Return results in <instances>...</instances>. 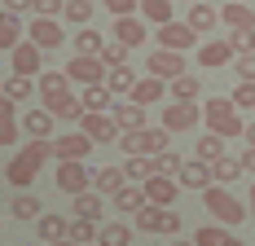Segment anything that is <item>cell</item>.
I'll list each match as a JSON object with an SVG mask.
<instances>
[{
	"label": "cell",
	"instance_id": "obj_1",
	"mask_svg": "<svg viewBox=\"0 0 255 246\" xmlns=\"http://www.w3.org/2000/svg\"><path fill=\"white\" fill-rule=\"evenodd\" d=\"M49 154H53V149H49V141H26V145L18 149V154H13V163L4 167V180H9V185H13L18 194H26V185H31L35 176H40V167L49 163Z\"/></svg>",
	"mask_w": 255,
	"mask_h": 246
},
{
	"label": "cell",
	"instance_id": "obj_2",
	"mask_svg": "<svg viewBox=\"0 0 255 246\" xmlns=\"http://www.w3.org/2000/svg\"><path fill=\"white\" fill-rule=\"evenodd\" d=\"M203 123L211 136H220V141H233V136H242L247 132V123H242V115H238V106H233L229 97H211L203 106Z\"/></svg>",
	"mask_w": 255,
	"mask_h": 246
},
{
	"label": "cell",
	"instance_id": "obj_3",
	"mask_svg": "<svg viewBox=\"0 0 255 246\" xmlns=\"http://www.w3.org/2000/svg\"><path fill=\"white\" fill-rule=\"evenodd\" d=\"M172 141V132L163 127H141V132H119V145H124L128 158H158Z\"/></svg>",
	"mask_w": 255,
	"mask_h": 246
},
{
	"label": "cell",
	"instance_id": "obj_4",
	"mask_svg": "<svg viewBox=\"0 0 255 246\" xmlns=\"http://www.w3.org/2000/svg\"><path fill=\"white\" fill-rule=\"evenodd\" d=\"M203 207L216 216V224H229V229H233V224H242L247 216H251V211H247V207H242V202H238L225 185H211V189H203Z\"/></svg>",
	"mask_w": 255,
	"mask_h": 246
},
{
	"label": "cell",
	"instance_id": "obj_5",
	"mask_svg": "<svg viewBox=\"0 0 255 246\" xmlns=\"http://www.w3.org/2000/svg\"><path fill=\"white\" fill-rule=\"evenodd\" d=\"M93 167L88 163H57V172H53V185L62 189V194H88V185H93Z\"/></svg>",
	"mask_w": 255,
	"mask_h": 246
},
{
	"label": "cell",
	"instance_id": "obj_6",
	"mask_svg": "<svg viewBox=\"0 0 255 246\" xmlns=\"http://www.w3.org/2000/svg\"><path fill=\"white\" fill-rule=\"evenodd\" d=\"M136 229L141 233H180V216L172 211V207H141L136 211Z\"/></svg>",
	"mask_w": 255,
	"mask_h": 246
},
{
	"label": "cell",
	"instance_id": "obj_7",
	"mask_svg": "<svg viewBox=\"0 0 255 246\" xmlns=\"http://www.w3.org/2000/svg\"><path fill=\"white\" fill-rule=\"evenodd\" d=\"M62 71H66V79H71V84H79V88L106 84V75H110V71L102 66V57H71V62H66Z\"/></svg>",
	"mask_w": 255,
	"mask_h": 246
},
{
	"label": "cell",
	"instance_id": "obj_8",
	"mask_svg": "<svg viewBox=\"0 0 255 246\" xmlns=\"http://www.w3.org/2000/svg\"><path fill=\"white\" fill-rule=\"evenodd\" d=\"M79 132H84L93 145H110V141L119 145V123L110 119V110H106V115H79Z\"/></svg>",
	"mask_w": 255,
	"mask_h": 246
},
{
	"label": "cell",
	"instance_id": "obj_9",
	"mask_svg": "<svg viewBox=\"0 0 255 246\" xmlns=\"http://www.w3.org/2000/svg\"><path fill=\"white\" fill-rule=\"evenodd\" d=\"M49 149H53V158H57V163H84V158H88V149H93V141H88L84 132H66V136H53Z\"/></svg>",
	"mask_w": 255,
	"mask_h": 246
},
{
	"label": "cell",
	"instance_id": "obj_10",
	"mask_svg": "<svg viewBox=\"0 0 255 246\" xmlns=\"http://www.w3.org/2000/svg\"><path fill=\"white\" fill-rule=\"evenodd\" d=\"M145 71H150L154 79H163V84H172V79H180V75H185V53L154 49V53H150V62H145Z\"/></svg>",
	"mask_w": 255,
	"mask_h": 246
},
{
	"label": "cell",
	"instance_id": "obj_11",
	"mask_svg": "<svg viewBox=\"0 0 255 246\" xmlns=\"http://www.w3.org/2000/svg\"><path fill=\"white\" fill-rule=\"evenodd\" d=\"M198 119H203V106H194V101H172V106H163V132H189Z\"/></svg>",
	"mask_w": 255,
	"mask_h": 246
},
{
	"label": "cell",
	"instance_id": "obj_12",
	"mask_svg": "<svg viewBox=\"0 0 255 246\" xmlns=\"http://www.w3.org/2000/svg\"><path fill=\"white\" fill-rule=\"evenodd\" d=\"M26 40L44 53V49H57V44L66 40V31H62V22H57V18H31V26H26Z\"/></svg>",
	"mask_w": 255,
	"mask_h": 246
},
{
	"label": "cell",
	"instance_id": "obj_13",
	"mask_svg": "<svg viewBox=\"0 0 255 246\" xmlns=\"http://www.w3.org/2000/svg\"><path fill=\"white\" fill-rule=\"evenodd\" d=\"M141 189H145V202H150V207H172V202H176V194H180L176 176H150Z\"/></svg>",
	"mask_w": 255,
	"mask_h": 246
},
{
	"label": "cell",
	"instance_id": "obj_14",
	"mask_svg": "<svg viewBox=\"0 0 255 246\" xmlns=\"http://www.w3.org/2000/svg\"><path fill=\"white\" fill-rule=\"evenodd\" d=\"M194 31H189V22H167V26H158V49H172V53H185V49H194Z\"/></svg>",
	"mask_w": 255,
	"mask_h": 246
},
{
	"label": "cell",
	"instance_id": "obj_15",
	"mask_svg": "<svg viewBox=\"0 0 255 246\" xmlns=\"http://www.w3.org/2000/svg\"><path fill=\"white\" fill-rule=\"evenodd\" d=\"M176 185H180V189H198V194H203V189H211V167L198 163V158H185L180 172H176Z\"/></svg>",
	"mask_w": 255,
	"mask_h": 246
},
{
	"label": "cell",
	"instance_id": "obj_16",
	"mask_svg": "<svg viewBox=\"0 0 255 246\" xmlns=\"http://www.w3.org/2000/svg\"><path fill=\"white\" fill-rule=\"evenodd\" d=\"M229 62H233L229 40H207V44H198V66H203V71H220V66H229Z\"/></svg>",
	"mask_w": 255,
	"mask_h": 246
},
{
	"label": "cell",
	"instance_id": "obj_17",
	"mask_svg": "<svg viewBox=\"0 0 255 246\" xmlns=\"http://www.w3.org/2000/svg\"><path fill=\"white\" fill-rule=\"evenodd\" d=\"M9 57H13V75H26V79H40V57H44V53L35 49L31 40H22V44H18V49L9 53Z\"/></svg>",
	"mask_w": 255,
	"mask_h": 246
},
{
	"label": "cell",
	"instance_id": "obj_18",
	"mask_svg": "<svg viewBox=\"0 0 255 246\" xmlns=\"http://www.w3.org/2000/svg\"><path fill=\"white\" fill-rule=\"evenodd\" d=\"M110 40H119L124 49H136V44H145V22L141 18H115Z\"/></svg>",
	"mask_w": 255,
	"mask_h": 246
},
{
	"label": "cell",
	"instance_id": "obj_19",
	"mask_svg": "<svg viewBox=\"0 0 255 246\" xmlns=\"http://www.w3.org/2000/svg\"><path fill=\"white\" fill-rule=\"evenodd\" d=\"M110 119L119 123V132H141V127H150V123H145V110L132 106V101H115V106H110Z\"/></svg>",
	"mask_w": 255,
	"mask_h": 246
},
{
	"label": "cell",
	"instance_id": "obj_20",
	"mask_svg": "<svg viewBox=\"0 0 255 246\" xmlns=\"http://www.w3.org/2000/svg\"><path fill=\"white\" fill-rule=\"evenodd\" d=\"M35 93L44 97V106L57 97H66L71 93V79H66V71H40V79H35Z\"/></svg>",
	"mask_w": 255,
	"mask_h": 246
},
{
	"label": "cell",
	"instance_id": "obj_21",
	"mask_svg": "<svg viewBox=\"0 0 255 246\" xmlns=\"http://www.w3.org/2000/svg\"><path fill=\"white\" fill-rule=\"evenodd\" d=\"M220 22L229 26V31H255V9L242 4V0H229V4L220 9Z\"/></svg>",
	"mask_w": 255,
	"mask_h": 246
},
{
	"label": "cell",
	"instance_id": "obj_22",
	"mask_svg": "<svg viewBox=\"0 0 255 246\" xmlns=\"http://www.w3.org/2000/svg\"><path fill=\"white\" fill-rule=\"evenodd\" d=\"M185 22H189L194 35H211L216 22H220V9H211L207 0H198V4H189V18H185Z\"/></svg>",
	"mask_w": 255,
	"mask_h": 246
},
{
	"label": "cell",
	"instance_id": "obj_23",
	"mask_svg": "<svg viewBox=\"0 0 255 246\" xmlns=\"http://www.w3.org/2000/svg\"><path fill=\"white\" fill-rule=\"evenodd\" d=\"M167 97V84H163V79H154V75H145V79H136V88H132V106H141V110H145V106H154V101H163Z\"/></svg>",
	"mask_w": 255,
	"mask_h": 246
},
{
	"label": "cell",
	"instance_id": "obj_24",
	"mask_svg": "<svg viewBox=\"0 0 255 246\" xmlns=\"http://www.w3.org/2000/svg\"><path fill=\"white\" fill-rule=\"evenodd\" d=\"M22 132L31 136V141H49V136H53V115L44 110V106L26 110V115H22Z\"/></svg>",
	"mask_w": 255,
	"mask_h": 246
},
{
	"label": "cell",
	"instance_id": "obj_25",
	"mask_svg": "<svg viewBox=\"0 0 255 246\" xmlns=\"http://www.w3.org/2000/svg\"><path fill=\"white\" fill-rule=\"evenodd\" d=\"M22 40H26L22 18H18V13H4V9H0V49H4V53H13L18 44H22Z\"/></svg>",
	"mask_w": 255,
	"mask_h": 246
},
{
	"label": "cell",
	"instance_id": "obj_26",
	"mask_svg": "<svg viewBox=\"0 0 255 246\" xmlns=\"http://www.w3.org/2000/svg\"><path fill=\"white\" fill-rule=\"evenodd\" d=\"M66 229H71V220H66V216H53V211L35 220V233H40V242H44V246L66 242Z\"/></svg>",
	"mask_w": 255,
	"mask_h": 246
},
{
	"label": "cell",
	"instance_id": "obj_27",
	"mask_svg": "<svg viewBox=\"0 0 255 246\" xmlns=\"http://www.w3.org/2000/svg\"><path fill=\"white\" fill-rule=\"evenodd\" d=\"M79 106H84V115H106V110L115 106V97H110V88H106V84H93V88H84V93H79Z\"/></svg>",
	"mask_w": 255,
	"mask_h": 246
},
{
	"label": "cell",
	"instance_id": "obj_28",
	"mask_svg": "<svg viewBox=\"0 0 255 246\" xmlns=\"http://www.w3.org/2000/svg\"><path fill=\"white\" fill-rule=\"evenodd\" d=\"M71 211H75V220H102L106 216V207H102V194H93V189H88V194H75L71 198Z\"/></svg>",
	"mask_w": 255,
	"mask_h": 246
},
{
	"label": "cell",
	"instance_id": "obj_29",
	"mask_svg": "<svg viewBox=\"0 0 255 246\" xmlns=\"http://www.w3.org/2000/svg\"><path fill=\"white\" fill-rule=\"evenodd\" d=\"M71 40H75V57H102V49H106V35H97L93 26H79Z\"/></svg>",
	"mask_w": 255,
	"mask_h": 246
},
{
	"label": "cell",
	"instance_id": "obj_30",
	"mask_svg": "<svg viewBox=\"0 0 255 246\" xmlns=\"http://www.w3.org/2000/svg\"><path fill=\"white\" fill-rule=\"evenodd\" d=\"M128 185V176H124V167H97V176H93V194H119Z\"/></svg>",
	"mask_w": 255,
	"mask_h": 246
},
{
	"label": "cell",
	"instance_id": "obj_31",
	"mask_svg": "<svg viewBox=\"0 0 255 246\" xmlns=\"http://www.w3.org/2000/svg\"><path fill=\"white\" fill-rule=\"evenodd\" d=\"M145 22H154V26H167V22H176L172 18V0H141V9H136Z\"/></svg>",
	"mask_w": 255,
	"mask_h": 246
},
{
	"label": "cell",
	"instance_id": "obj_32",
	"mask_svg": "<svg viewBox=\"0 0 255 246\" xmlns=\"http://www.w3.org/2000/svg\"><path fill=\"white\" fill-rule=\"evenodd\" d=\"M167 93H172V101H198V93H203V84H198V75H180V79H172L167 84Z\"/></svg>",
	"mask_w": 255,
	"mask_h": 246
},
{
	"label": "cell",
	"instance_id": "obj_33",
	"mask_svg": "<svg viewBox=\"0 0 255 246\" xmlns=\"http://www.w3.org/2000/svg\"><path fill=\"white\" fill-rule=\"evenodd\" d=\"M141 207H145V189H141V185H132V180H128L124 189H119V194H115V211H132V216H136V211H141Z\"/></svg>",
	"mask_w": 255,
	"mask_h": 246
},
{
	"label": "cell",
	"instance_id": "obj_34",
	"mask_svg": "<svg viewBox=\"0 0 255 246\" xmlns=\"http://www.w3.org/2000/svg\"><path fill=\"white\" fill-rule=\"evenodd\" d=\"M97 242L102 246H132V229H128L124 220H110V224H102Z\"/></svg>",
	"mask_w": 255,
	"mask_h": 246
},
{
	"label": "cell",
	"instance_id": "obj_35",
	"mask_svg": "<svg viewBox=\"0 0 255 246\" xmlns=\"http://www.w3.org/2000/svg\"><path fill=\"white\" fill-rule=\"evenodd\" d=\"M0 93L13 101V106H18V101H31V93H35V79H26V75H9Z\"/></svg>",
	"mask_w": 255,
	"mask_h": 246
},
{
	"label": "cell",
	"instance_id": "obj_36",
	"mask_svg": "<svg viewBox=\"0 0 255 246\" xmlns=\"http://www.w3.org/2000/svg\"><path fill=\"white\" fill-rule=\"evenodd\" d=\"M106 88H110V97H132V88H136V75L128 71V66H119V71L106 75Z\"/></svg>",
	"mask_w": 255,
	"mask_h": 246
},
{
	"label": "cell",
	"instance_id": "obj_37",
	"mask_svg": "<svg viewBox=\"0 0 255 246\" xmlns=\"http://www.w3.org/2000/svg\"><path fill=\"white\" fill-rule=\"evenodd\" d=\"M194 158H198V163H207V167H211V163H220V158H225V141H220V136H211V132H207L203 141H198V145H194Z\"/></svg>",
	"mask_w": 255,
	"mask_h": 246
},
{
	"label": "cell",
	"instance_id": "obj_38",
	"mask_svg": "<svg viewBox=\"0 0 255 246\" xmlns=\"http://www.w3.org/2000/svg\"><path fill=\"white\" fill-rule=\"evenodd\" d=\"M44 110H49L53 119H79V115H84V106H79V97H75V93H66V97L49 101Z\"/></svg>",
	"mask_w": 255,
	"mask_h": 246
},
{
	"label": "cell",
	"instance_id": "obj_39",
	"mask_svg": "<svg viewBox=\"0 0 255 246\" xmlns=\"http://www.w3.org/2000/svg\"><path fill=\"white\" fill-rule=\"evenodd\" d=\"M124 176L132 180V185H145L150 176H158V167H154V158H128V163H124Z\"/></svg>",
	"mask_w": 255,
	"mask_h": 246
},
{
	"label": "cell",
	"instance_id": "obj_40",
	"mask_svg": "<svg viewBox=\"0 0 255 246\" xmlns=\"http://www.w3.org/2000/svg\"><path fill=\"white\" fill-rule=\"evenodd\" d=\"M97 233H102V229H97L93 220H71V229H66V242H75V246H93V242H97Z\"/></svg>",
	"mask_w": 255,
	"mask_h": 246
},
{
	"label": "cell",
	"instance_id": "obj_41",
	"mask_svg": "<svg viewBox=\"0 0 255 246\" xmlns=\"http://www.w3.org/2000/svg\"><path fill=\"white\" fill-rule=\"evenodd\" d=\"M9 211H13L18 220H40V211H44V207H40V198H35V194H18Z\"/></svg>",
	"mask_w": 255,
	"mask_h": 246
},
{
	"label": "cell",
	"instance_id": "obj_42",
	"mask_svg": "<svg viewBox=\"0 0 255 246\" xmlns=\"http://www.w3.org/2000/svg\"><path fill=\"white\" fill-rule=\"evenodd\" d=\"M238 176H242V163H238V158H229V154H225L220 163H211V180H220V185H233Z\"/></svg>",
	"mask_w": 255,
	"mask_h": 246
},
{
	"label": "cell",
	"instance_id": "obj_43",
	"mask_svg": "<svg viewBox=\"0 0 255 246\" xmlns=\"http://www.w3.org/2000/svg\"><path fill=\"white\" fill-rule=\"evenodd\" d=\"M229 238H233L229 229H220V224H203V229L194 233V246H225Z\"/></svg>",
	"mask_w": 255,
	"mask_h": 246
},
{
	"label": "cell",
	"instance_id": "obj_44",
	"mask_svg": "<svg viewBox=\"0 0 255 246\" xmlns=\"http://www.w3.org/2000/svg\"><path fill=\"white\" fill-rule=\"evenodd\" d=\"M102 66H106V71H119V66H128V49L119 44V40H106V49H102Z\"/></svg>",
	"mask_w": 255,
	"mask_h": 246
},
{
	"label": "cell",
	"instance_id": "obj_45",
	"mask_svg": "<svg viewBox=\"0 0 255 246\" xmlns=\"http://www.w3.org/2000/svg\"><path fill=\"white\" fill-rule=\"evenodd\" d=\"M66 18L75 26H93V0H66Z\"/></svg>",
	"mask_w": 255,
	"mask_h": 246
},
{
	"label": "cell",
	"instance_id": "obj_46",
	"mask_svg": "<svg viewBox=\"0 0 255 246\" xmlns=\"http://www.w3.org/2000/svg\"><path fill=\"white\" fill-rule=\"evenodd\" d=\"M229 49H233V57L255 53V31H229Z\"/></svg>",
	"mask_w": 255,
	"mask_h": 246
},
{
	"label": "cell",
	"instance_id": "obj_47",
	"mask_svg": "<svg viewBox=\"0 0 255 246\" xmlns=\"http://www.w3.org/2000/svg\"><path fill=\"white\" fill-rule=\"evenodd\" d=\"M180 163H185V158H180L176 149H163V154L154 158V167H158V176H176V172H180Z\"/></svg>",
	"mask_w": 255,
	"mask_h": 246
},
{
	"label": "cell",
	"instance_id": "obj_48",
	"mask_svg": "<svg viewBox=\"0 0 255 246\" xmlns=\"http://www.w3.org/2000/svg\"><path fill=\"white\" fill-rule=\"evenodd\" d=\"M229 101L238 106V110H255V84H238Z\"/></svg>",
	"mask_w": 255,
	"mask_h": 246
},
{
	"label": "cell",
	"instance_id": "obj_49",
	"mask_svg": "<svg viewBox=\"0 0 255 246\" xmlns=\"http://www.w3.org/2000/svg\"><path fill=\"white\" fill-rule=\"evenodd\" d=\"M102 4L115 18H136V9H141V0H102Z\"/></svg>",
	"mask_w": 255,
	"mask_h": 246
},
{
	"label": "cell",
	"instance_id": "obj_50",
	"mask_svg": "<svg viewBox=\"0 0 255 246\" xmlns=\"http://www.w3.org/2000/svg\"><path fill=\"white\" fill-rule=\"evenodd\" d=\"M233 71L242 75V84H255V53H242V57H233Z\"/></svg>",
	"mask_w": 255,
	"mask_h": 246
},
{
	"label": "cell",
	"instance_id": "obj_51",
	"mask_svg": "<svg viewBox=\"0 0 255 246\" xmlns=\"http://www.w3.org/2000/svg\"><path fill=\"white\" fill-rule=\"evenodd\" d=\"M31 9H35V18H57V13H66V0H35Z\"/></svg>",
	"mask_w": 255,
	"mask_h": 246
},
{
	"label": "cell",
	"instance_id": "obj_52",
	"mask_svg": "<svg viewBox=\"0 0 255 246\" xmlns=\"http://www.w3.org/2000/svg\"><path fill=\"white\" fill-rule=\"evenodd\" d=\"M18 141V119H0V145H13Z\"/></svg>",
	"mask_w": 255,
	"mask_h": 246
},
{
	"label": "cell",
	"instance_id": "obj_53",
	"mask_svg": "<svg viewBox=\"0 0 255 246\" xmlns=\"http://www.w3.org/2000/svg\"><path fill=\"white\" fill-rule=\"evenodd\" d=\"M31 4H35V0H4V13H18V18H22Z\"/></svg>",
	"mask_w": 255,
	"mask_h": 246
},
{
	"label": "cell",
	"instance_id": "obj_54",
	"mask_svg": "<svg viewBox=\"0 0 255 246\" xmlns=\"http://www.w3.org/2000/svg\"><path fill=\"white\" fill-rule=\"evenodd\" d=\"M238 163H242V172H251V176H255V145L242 149V158H238Z\"/></svg>",
	"mask_w": 255,
	"mask_h": 246
},
{
	"label": "cell",
	"instance_id": "obj_55",
	"mask_svg": "<svg viewBox=\"0 0 255 246\" xmlns=\"http://www.w3.org/2000/svg\"><path fill=\"white\" fill-rule=\"evenodd\" d=\"M0 119H18V115H13V101L4 97V93H0Z\"/></svg>",
	"mask_w": 255,
	"mask_h": 246
},
{
	"label": "cell",
	"instance_id": "obj_56",
	"mask_svg": "<svg viewBox=\"0 0 255 246\" xmlns=\"http://www.w3.org/2000/svg\"><path fill=\"white\" fill-rule=\"evenodd\" d=\"M242 136H247V145H255V123H247V132H242Z\"/></svg>",
	"mask_w": 255,
	"mask_h": 246
},
{
	"label": "cell",
	"instance_id": "obj_57",
	"mask_svg": "<svg viewBox=\"0 0 255 246\" xmlns=\"http://www.w3.org/2000/svg\"><path fill=\"white\" fill-rule=\"evenodd\" d=\"M247 211H251V216H255V185H251V207H247Z\"/></svg>",
	"mask_w": 255,
	"mask_h": 246
},
{
	"label": "cell",
	"instance_id": "obj_58",
	"mask_svg": "<svg viewBox=\"0 0 255 246\" xmlns=\"http://www.w3.org/2000/svg\"><path fill=\"white\" fill-rule=\"evenodd\" d=\"M53 246H75V242H53Z\"/></svg>",
	"mask_w": 255,
	"mask_h": 246
},
{
	"label": "cell",
	"instance_id": "obj_59",
	"mask_svg": "<svg viewBox=\"0 0 255 246\" xmlns=\"http://www.w3.org/2000/svg\"><path fill=\"white\" fill-rule=\"evenodd\" d=\"M172 246H189V242H172Z\"/></svg>",
	"mask_w": 255,
	"mask_h": 246
},
{
	"label": "cell",
	"instance_id": "obj_60",
	"mask_svg": "<svg viewBox=\"0 0 255 246\" xmlns=\"http://www.w3.org/2000/svg\"><path fill=\"white\" fill-rule=\"evenodd\" d=\"M185 4H198V0H185Z\"/></svg>",
	"mask_w": 255,
	"mask_h": 246
},
{
	"label": "cell",
	"instance_id": "obj_61",
	"mask_svg": "<svg viewBox=\"0 0 255 246\" xmlns=\"http://www.w3.org/2000/svg\"><path fill=\"white\" fill-rule=\"evenodd\" d=\"M0 180H4V167H0Z\"/></svg>",
	"mask_w": 255,
	"mask_h": 246
},
{
	"label": "cell",
	"instance_id": "obj_62",
	"mask_svg": "<svg viewBox=\"0 0 255 246\" xmlns=\"http://www.w3.org/2000/svg\"><path fill=\"white\" fill-rule=\"evenodd\" d=\"M93 246H102V242H93Z\"/></svg>",
	"mask_w": 255,
	"mask_h": 246
},
{
	"label": "cell",
	"instance_id": "obj_63",
	"mask_svg": "<svg viewBox=\"0 0 255 246\" xmlns=\"http://www.w3.org/2000/svg\"><path fill=\"white\" fill-rule=\"evenodd\" d=\"M242 4H247V0H242Z\"/></svg>",
	"mask_w": 255,
	"mask_h": 246
}]
</instances>
